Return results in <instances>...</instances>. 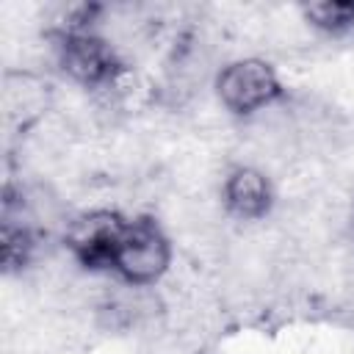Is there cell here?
I'll list each match as a JSON object with an SVG mask.
<instances>
[{"label": "cell", "instance_id": "3", "mask_svg": "<svg viewBox=\"0 0 354 354\" xmlns=\"http://www.w3.org/2000/svg\"><path fill=\"white\" fill-rule=\"evenodd\" d=\"M174 246L169 232L149 216L130 218L116 246L111 271L119 282L133 288H155L171 268Z\"/></svg>", "mask_w": 354, "mask_h": 354}, {"label": "cell", "instance_id": "6", "mask_svg": "<svg viewBox=\"0 0 354 354\" xmlns=\"http://www.w3.org/2000/svg\"><path fill=\"white\" fill-rule=\"evenodd\" d=\"M221 213L238 224L266 221L277 202L274 177L254 163H232L218 185Z\"/></svg>", "mask_w": 354, "mask_h": 354}, {"label": "cell", "instance_id": "7", "mask_svg": "<svg viewBox=\"0 0 354 354\" xmlns=\"http://www.w3.org/2000/svg\"><path fill=\"white\" fill-rule=\"evenodd\" d=\"M301 19L326 36L348 33V30H354V0L307 3V6H301Z\"/></svg>", "mask_w": 354, "mask_h": 354}, {"label": "cell", "instance_id": "4", "mask_svg": "<svg viewBox=\"0 0 354 354\" xmlns=\"http://www.w3.org/2000/svg\"><path fill=\"white\" fill-rule=\"evenodd\" d=\"M127 218L111 207H88L72 213L61 246L83 271H111L116 246L124 235Z\"/></svg>", "mask_w": 354, "mask_h": 354}, {"label": "cell", "instance_id": "5", "mask_svg": "<svg viewBox=\"0 0 354 354\" xmlns=\"http://www.w3.org/2000/svg\"><path fill=\"white\" fill-rule=\"evenodd\" d=\"M0 111L3 122L11 133H30L36 130L50 111H55V88L53 83L36 69H8L3 75L0 88Z\"/></svg>", "mask_w": 354, "mask_h": 354}, {"label": "cell", "instance_id": "1", "mask_svg": "<svg viewBox=\"0 0 354 354\" xmlns=\"http://www.w3.org/2000/svg\"><path fill=\"white\" fill-rule=\"evenodd\" d=\"M47 39L55 69L77 88L97 94L127 69L122 53L97 28L77 33H47Z\"/></svg>", "mask_w": 354, "mask_h": 354}, {"label": "cell", "instance_id": "2", "mask_svg": "<svg viewBox=\"0 0 354 354\" xmlns=\"http://www.w3.org/2000/svg\"><path fill=\"white\" fill-rule=\"evenodd\" d=\"M216 102L235 119H252L282 102L285 88L277 69L260 55H241L224 61L213 80Z\"/></svg>", "mask_w": 354, "mask_h": 354}]
</instances>
